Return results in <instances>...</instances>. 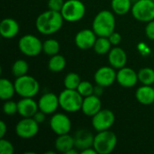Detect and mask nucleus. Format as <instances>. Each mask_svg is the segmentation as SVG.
<instances>
[{"label": "nucleus", "mask_w": 154, "mask_h": 154, "mask_svg": "<svg viewBox=\"0 0 154 154\" xmlns=\"http://www.w3.org/2000/svg\"><path fill=\"white\" fill-rule=\"evenodd\" d=\"M65 1L64 0H48V8L52 11L60 12Z\"/></svg>", "instance_id": "34"}, {"label": "nucleus", "mask_w": 154, "mask_h": 154, "mask_svg": "<svg viewBox=\"0 0 154 154\" xmlns=\"http://www.w3.org/2000/svg\"><path fill=\"white\" fill-rule=\"evenodd\" d=\"M42 51L48 56H53L60 51V42L55 39H48L43 42Z\"/></svg>", "instance_id": "29"}, {"label": "nucleus", "mask_w": 154, "mask_h": 154, "mask_svg": "<svg viewBox=\"0 0 154 154\" xmlns=\"http://www.w3.org/2000/svg\"><path fill=\"white\" fill-rule=\"evenodd\" d=\"M65 20L60 12L48 10L38 15L35 21L37 31L43 35L54 34L60 30Z\"/></svg>", "instance_id": "1"}, {"label": "nucleus", "mask_w": 154, "mask_h": 154, "mask_svg": "<svg viewBox=\"0 0 154 154\" xmlns=\"http://www.w3.org/2000/svg\"><path fill=\"white\" fill-rule=\"evenodd\" d=\"M116 122V116L109 109H101L92 116V126L97 132L109 130Z\"/></svg>", "instance_id": "9"}, {"label": "nucleus", "mask_w": 154, "mask_h": 154, "mask_svg": "<svg viewBox=\"0 0 154 154\" xmlns=\"http://www.w3.org/2000/svg\"><path fill=\"white\" fill-rule=\"evenodd\" d=\"M153 105H154V104H153Z\"/></svg>", "instance_id": "42"}, {"label": "nucleus", "mask_w": 154, "mask_h": 154, "mask_svg": "<svg viewBox=\"0 0 154 154\" xmlns=\"http://www.w3.org/2000/svg\"><path fill=\"white\" fill-rule=\"evenodd\" d=\"M131 12L137 21L143 23L151 22L154 20V1L136 0L132 6Z\"/></svg>", "instance_id": "7"}, {"label": "nucleus", "mask_w": 154, "mask_h": 154, "mask_svg": "<svg viewBox=\"0 0 154 154\" xmlns=\"http://www.w3.org/2000/svg\"><path fill=\"white\" fill-rule=\"evenodd\" d=\"M15 92L21 97H34L40 90V84L36 79L29 75L16 78L14 80Z\"/></svg>", "instance_id": "5"}, {"label": "nucleus", "mask_w": 154, "mask_h": 154, "mask_svg": "<svg viewBox=\"0 0 154 154\" xmlns=\"http://www.w3.org/2000/svg\"><path fill=\"white\" fill-rule=\"evenodd\" d=\"M17 113L22 117H32L39 110L38 102H36L33 97H22V99L17 102Z\"/></svg>", "instance_id": "17"}, {"label": "nucleus", "mask_w": 154, "mask_h": 154, "mask_svg": "<svg viewBox=\"0 0 154 154\" xmlns=\"http://www.w3.org/2000/svg\"><path fill=\"white\" fill-rule=\"evenodd\" d=\"M15 92L14 83L11 82L7 79L2 78L0 79V98L3 101L11 99Z\"/></svg>", "instance_id": "23"}, {"label": "nucleus", "mask_w": 154, "mask_h": 154, "mask_svg": "<svg viewBox=\"0 0 154 154\" xmlns=\"http://www.w3.org/2000/svg\"><path fill=\"white\" fill-rule=\"evenodd\" d=\"M55 148L59 152L67 153L70 149L75 147V141L74 136L72 137L69 134L58 135L56 141H55Z\"/></svg>", "instance_id": "22"}, {"label": "nucleus", "mask_w": 154, "mask_h": 154, "mask_svg": "<svg viewBox=\"0 0 154 154\" xmlns=\"http://www.w3.org/2000/svg\"><path fill=\"white\" fill-rule=\"evenodd\" d=\"M116 134L110 130H106L97 132L95 135L93 147L97 154H109L116 149Z\"/></svg>", "instance_id": "3"}, {"label": "nucleus", "mask_w": 154, "mask_h": 154, "mask_svg": "<svg viewBox=\"0 0 154 154\" xmlns=\"http://www.w3.org/2000/svg\"><path fill=\"white\" fill-rule=\"evenodd\" d=\"M81 154H97V151L94 149V147H90V148H88L82 152H80Z\"/></svg>", "instance_id": "40"}, {"label": "nucleus", "mask_w": 154, "mask_h": 154, "mask_svg": "<svg viewBox=\"0 0 154 154\" xmlns=\"http://www.w3.org/2000/svg\"><path fill=\"white\" fill-rule=\"evenodd\" d=\"M28 70H29V64L26 60H15L12 66V74L15 78H19L23 75H26Z\"/></svg>", "instance_id": "28"}, {"label": "nucleus", "mask_w": 154, "mask_h": 154, "mask_svg": "<svg viewBox=\"0 0 154 154\" xmlns=\"http://www.w3.org/2000/svg\"><path fill=\"white\" fill-rule=\"evenodd\" d=\"M14 152V145L8 140L1 138L0 140V154H13Z\"/></svg>", "instance_id": "33"}, {"label": "nucleus", "mask_w": 154, "mask_h": 154, "mask_svg": "<svg viewBox=\"0 0 154 154\" xmlns=\"http://www.w3.org/2000/svg\"><path fill=\"white\" fill-rule=\"evenodd\" d=\"M138 79L143 85H154V69L152 68H143L138 71Z\"/></svg>", "instance_id": "27"}, {"label": "nucleus", "mask_w": 154, "mask_h": 154, "mask_svg": "<svg viewBox=\"0 0 154 154\" xmlns=\"http://www.w3.org/2000/svg\"><path fill=\"white\" fill-rule=\"evenodd\" d=\"M50 126L55 134H66L71 130V121L67 115L63 113H56L50 120Z\"/></svg>", "instance_id": "11"}, {"label": "nucleus", "mask_w": 154, "mask_h": 154, "mask_svg": "<svg viewBox=\"0 0 154 154\" xmlns=\"http://www.w3.org/2000/svg\"><path fill=\"white\" fill-rule=\"evenodd\" d=\"M108 39H109V41H110V42H111V44L113 46H117L122 41V36H121V34L119 32H116L115 31L114 32H112L108 36Z\"/></svg>", "instance_id": "36"}, {"label": "nucleus", "mask_w": 154, "mask_h": 154, "mask_svg": "<svg viewBox=\"0 0 154 154\" xmlns=\"http://www.w3.org/2000/svg\"><path fill=\"white\" fill-rule=\"evenodd\" d=\"M18 23L11 17H7L2 20L0 23V34L5 39H13L19 32Z\"/></svg>", "instance_id": "20"}, {"label": "nucleus", "mask_w": 154, "mask_h": 154, "mask_svg": "<svg viewBox=\"0 0 154 154\" xmlns=\"http://www.w3.org/2000/svg\"><path fill=\"white\" fill-rule=\"evenodd\" d=\"M84 97L77 89H64L59 95L60 106L68 113H76L81 110Z\"/></svg>", "instance_id": "4"}, {"label": "nucleus", "mask_w": 154, "mask_h": 154, "mask_svg": "<svg viewBox=\"0 0 154 154\" xmlns=\"http://www.w3.org/2000/svg\"><path fill=\"white\" fill-rule=\"evenodd\" d=\"M112 44L108 39V37H98L94 44V51L98 55H105L107 54L110 50L112 49Z\"/></svg>", "instance_id": "26"}, {"label": "nucleus", "mask_w": 154, "mask_h": 154, "mask_svg": "<svg viewBox=\"0 0 154 154\" xmlns=\"http://www.w3.org/2000/svg\"><path fill=\"white\" fill-rule=\"evenodd\" d=\"M39 110L43 112L46 115H51L54 114L58 107L60 106V101H59V96H57L54 93L48 92L43 94L39 101H38Z\"/></svg>", "instance_id": "13"}, {"label": "nucleus", "mask_w": 154, "mask_h": 154, "mask_svg": "<svg viewBox=\"0 0 154 154\" xmlns=\"http://www.w3.org/2000/svg\"><path fill=\"white\" fill-rule=\"evenodd\" d=\"M108 61L111 67L116 69H120L125 67L127 62V55L126 52L120 47L115 46L108 52Z\"/></svg>", "instance_id": "19"}, {"label": "nucleus", "mask_w": 154, "mask_h": 154, "mask_svg": "<svg viewBox=\"0 0 154 154\" xmlns=\"http://www.w3.org/2000/svg\"><path fill=\"white\" fill-rule=\"evenodd\" d=\"M66 59L60 54H56L51 56V59L48 62V69L52 72H60L66 67Z\"/></svg>", "instance_id": "25"}, {"label": "nucleus", "mask_w": 154, "mask_h": 154, "mask_svg": "<svg viewBox=\"0 0 154 154\" xmlns=\"http://www.w3.org/2000/svg\"><path fill=\"white\" fill-rule=\"evenodd\" d=\"M45 116H46V114H44L43 112H42L41 110H38L35 115L32 116V118L38 123V124H41L42 122L45 121Z\"/></svg>", "instance_id": "37"}, {"label": "nucleus", "mask_w": 154, "mask_h": 154, "mask_svg": "<svg viewBox=\"0 0 154 154\" xmlns=\"http://www.w3.org/2000/svg\"><path fill=\"white\" fill-rule=\"evenodd\" d=\"M153 87H154V85H153Z\"/></svg>", "instance_id": "41"}, {"label": "nucleus", "mask_w": 154, "mask_h": 154, "mask_svg": "<svg viewBox=\"0 0 154 154\" xmlns=\"http://www.w3.org/2000/svg\"><path fill=\"white\" fill-rule=\"evenodd\" d=\"M7 131V126L4 121L0 122V138H4L5 133Z\"/></svg>", "instance_id": "38"}, {"label": "nucleus", "mask_w": 154, "mask_h": 154, "mask_svg": "<svg viewBox=\"0 0 154 154\" xmlns=\"http://www.w3.org/2000/svg\"><path fill=\"white\" fill-rule=\"evenodd\" d=\"M3 111L6 116H14L18 112L17 103L12 100H6L3 105Z\"/></svg>", "instance_id": "32"}, {"label": "nucleus", "mask_w": 154, "mask_h": 154, "mask_svg": "<svg viewBox=\"0 0 154 154\" xmlns=\"http://www.w3.org/2000/svg\"><path fill=\"white\" fill-rule=\"evenodd\" d=\"M132 0H112L111 8L116 14H126L132 9Z\"/></svg>", "instance_id": "24"}, {"label": "nucleus", "mask_w": 154, "mask_h": 154, "mask_svg": "<svg viewBox=\"0 0 154 154\" xmlns=\"http://www.w3.org/2000/svg\"><path fill=\"white\" fill-rule=\"evenodd\" d=\"M94 138H95V135L91 132L85 130V129L79 130L76 132L74 135L75 147L79 152H82L88 148L93 147Z\"/></svg>", "instance_id": "18"}, {"label": "nucleus", "mask_w": 154, "mask_h": 154, "mask_svg": "<svg viewBox=\"0 0 154 154\" xmlns=\"http://www.w3.org/2000/svg\"><path fill=\"white\" fill-rule=\"evenodd\" d=\"M103 87L99 86V85H97V87H95V91H94V94L100 97L102 94H103Z\"/></svg>", "instance_id": "39"}, {"label": "nucleus", "mask_w": 154, "mask_h": 154, "mask_svg": "<svg viewBox=\"0 0 154 154\" xmlns=\"http://www.w3.org/2000/svg\"><path fill=\"white\" fill-rule=\"evenodd\" d=\"M145 34L151 41H154V20L148 22L145 27Z\"/></svg>", "instance_id": "35"}, {"label": "nucleus", "mask_w": 154, "mask_h": 154, "mask_svg": "<svg viewBox=\"0 0 154 154\" xmlns=\"http://www.w3.org/2000/svg\"><path fill=\"white\" fill-rule=\"evenodd\" d=\"M153 1H154V0H153Z\"/></svg>", "instance_id": "43"}, {"label": "nucleus", "mask_w": 154, "mask_h": 154, "mask_svg": "<svg viewBox=\"0 0 154 154\" xmlns=\"http://www.w3.org/2000/svg\"><path fill=\"white\" fill-rule=\"evenodd\" d=\"M102 109V101L100 97L95 94L86 97L83 99L81 111L87 116H94L97 112Z\"/></svg>", "instance_id": "16"}, {"label": "nucleus", "mask_w": 154, "mask_h": 154, "mask_svg": "<svg viewBox=\"0 0 154 154\" xmlns=\"http://www.w3.org/2000/svg\"><path fill=\"white\" fill-rule=\"evenodd\" d=\"M43 43L33 34H25L18 41V48L20 51L28 57L38 56L42 51Z\"/></svg>", "instance_id": "8"}, {"label": "nucleus", "mask_w": 154, "mask_h": 154, "mask_svg": "<svg viewBox=\"0 0 154 154\" xmlns=\"http://www.w3.org/2000/svg\"><path fill=\"white\" fill-rule=\"evenodd\" d=\"M39 132V124L32 117H23L15 125V133L22 139H31Z\"/></svg>", "instance_id": "10"}, {"label": "nucleus", "mask_w": 154, "mask_h": 154, "mask_svg": "<svg viewBox=\"0 0 154 154\" xmlns=\"http://www.w3.org/2000/svg\"><path fill=\"white\" fill-rule=\"evenodd\" d=\"M137 101L144 106L154 104V87L150 85H143L138 88L135 92Z\"/></svg>", "instance_id": "21"}, {"label": "nucleus", "mask_w": 154, "mask_h": 154, "mask_svg": "<svg viewBox=\"0 0 154 154\" xmlns=\"http://www.w3.org/2000/svg\"><path fill=\"white\" fill-rule=\"evenodd\" d=\"M115 13L102 10L95 16L92 23V30L98 37H108L116 30Z\"/></svg>", "instance_id": "2"}, {"label": "nucleus", "mask_w": 154, "mask_h": 154, "mask_svg": "<svg viewBox=\"0 0 154 154\" xmlns=\"http://www.w3.org/2000/svg\"><path fill=\"white\" fill-rule=\"evenodd\" d=\"M65 21L76 23L80 21L86 14V5L80 0H67L60 11Z\"/></svg>", "instance_id": "6"}, {"label": "nucleus", "mask_w": 154, "mask_h": 154, "mask_svg": "<svg viewBox=\"0 0 154 154\" xmlns=\"http://www.w3.org/2000/svg\"><path fill=\"white\" fill-rule=\"evenodd\" d=\"M97 35L92 29H83L75 36V44L80 50H89L94 47Z\"/></svg>", "instance_id": "14"}, {"label": "nucleus", "mask_w": 154, "mask_h": 154, "mask_svg": "<svg viewBox=\"0 0 154 154\" xmlns=\"http://www.w3.org/2000/svg\"><path fill=\"white\" fill-rule=\"evenodd\" d=\"M138 81V73H136L134 69L126 67L118 69L116 75V82L121 87L127 88H133L137 84Z\"/></svg>", "instance_id": "15"}, {"label": "nucleus", "mask_w": 154, "mask_h": 154, "mask_svg": "<svg viewBox=\"0 0 154 154\" xmlns=\"http://www.w3.org/2000/svg\"><path fill=\"white\" fill-rule=\"evenodd\" d=\"M81 82L80 77L76 72H69L68 73L63 80V84L65 88L68 89H77L79 83Z\"/></svg>", "instance_id": "30"}, {"label": "nucleus", "mask_w": 154, "mask_h": 154, "mask_svg": "<svg viewBox=\"0 0 154 154\" xmlns=\"http://www.w3.org/2000/svg\"><path fill=\"white\" fill-rule=\"evenodd\" d=\"M77 90L79 91V93L83 97H88V96H91L94 94V91H95V87L93 86L92 83H90L89 81H81L77 88Z\"/></svg>", "instance_id": "31"}, {"label": "nucleus", "mask_w": 154, "mask_h": 154, "mask_svg": "<svg viewBox=\"0 0 154 154\" xmlns=\"http://www.w3.org/2000/svg\"><path fill=\"white\" fill-rule=\"evenodd\" d=\"M117 72L116 69L111 66H103L99 68L94 75V80L97 85L103 88H107L112 86L116 81Z\"/></svg>", "instance_id": "12"}]
</instances>
